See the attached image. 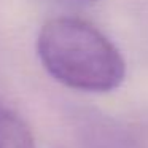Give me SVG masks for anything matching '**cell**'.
<instances>
[{
	"instance_id": "obj_1",
	"label": "cell",
	"mask_w": 148,
	"mask_h": 148,
	"mask_svg": "<svg viewBox=\"0 0 148 148\" xmlns=\"http://www.w3.org/2000/svg\"><path fill=\"white\" fill-rule=\"evenodd\" d=\"M37 53L56 81L77 91L110 92L126 78V61L119 49L80 18L46 21L37 37Z\"/></svg>"
},
{
	"instance_id": "obj_3",
	"label": "cell",
	"mask_w": 148,
	"mask_h": 148,
	"mask_svg": "<svg viewBox=\"0 0 148 148\" xmlns=\"http://www.w3.org/2000/svg\"><path fill=\"white\" fill-rule=\"evenodd\" d=\"M46 2L61 8H69V10H83L96 5L99 0H46Z\"/></svg>"
},
{
	"instance_id": "obj_2",
	"label": "cell",
	"mask_w": 148,
	"mask_h": 148,
	"mask_svg": "<svg viewBox=\"0 0 148 148\" xmlns=\"http://www.w3.org/2000/svg\"><path fill=\"white\" fill-rule=\"evenodd\" d=\"M0 148H35L29 126L13 110L0 105Z\"/></svg>"
}]
</instances>
